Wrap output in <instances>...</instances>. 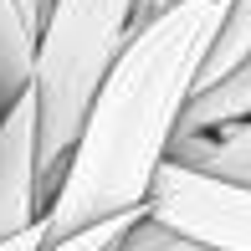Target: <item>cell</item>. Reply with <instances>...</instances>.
Returning <instances> with one entry per match:
<instances>
[{
  "mask_svg": "<svg viewBox=\"0 0 251 251\" xmlns=\"http://www.w3.org/2000/svg\"><path fill=\"white\" fill-rule=\"evenodd\" d=\"M231 0H175L154 10L118 51L108 82L82 118L67 179L47 205V246L118 210H139L154 195V175L169 159L185 102L195 98Z\"/></svg>",
  "mask_w": 251,
  "mask_h": 251,
  "instance_id": "cell-1",
  "label": "cell"
},
{
  "mask_svg": "<svg viewBox=\"0 0 251 251\" xmlns=\"http://www.w3.org/2000/svg\"><path fill=\"white\" fill-rule=\"evenodd\" d=\"M149 21V0H56L36 36V123H41V200H56L82 118L108 82L118 51Z\"/></svg>",
  "mask_w": 251,
  "mask_h": 251,
  "instance_id": "cell-2",
  "label": "cell"
},
{
  "mask_svg": "<svg viewBox=\"0 0 251 251\" xmlns=\"http://www.w3.org/2000/svg\"><path fill=\"white\" fill-rule=\"evenodd\" d=\"M149 210L221 251H251V190L246 185H226L215 175L164 159L154 175Z\"/></svg>",
  "mask_w": 251,
  "mask_h": 251,
  "instance_id": "cell-3",
  "label": "cell"
},
{
  "mask_svg": "<svg viewBox=\"0 0 251 251\" xmlns=\"http://www.w3.org/2000/svg\"><path fill=\"white\" fill-rule=\"evenodd\" d=\"M47 215L41 200V123L36 93H21L10 108H0V241Z\"/></svg>",
  "mask_w": 251,
  "mask_h": 251,
  "instance_id": "cell-4",
  "label": "cell"
},
{
  "mask_svg": "<svg viewBox=\"0 0 251 251\" xmlns=\"http://www.w3.org/2000/svg\"><path fill=\"white\" fill-rule=\"evenodd\" d=\"M169 159L200 175H215L226 185L251 190V118H226L210 128H179L169 144Z\"/></svg>",
  "mask_w": 251,
  "mask_h": 251,
  "instance_id": "cell-5",
  "label": "cell"
},
{
  "mask_svg": "<svg viewBox=\"0 0 251 251\" xmlns=\"http://www.w3.org/2000/svg\"><path fill=\"white\" fill-rule=\"evenodd\" d=\"M36 77V36L16 0H0V108H10Z\"/></svg>",
  "mask_w": 251,
  "mask_h": 251,
  "instance_id": "cell-6",
  "label": "cell"
},
{
  "mask_svg": "<svg viewBox=\"0 0 251 251\" xmlns=\"http://www.w3.org/2000/svg\"><path fill=\"white\" fill-rule=\"evenodd\" d=\"M241 62H251V0H231V10H226V21H221V36H215V47L205 56V67H200L195 93L215 87L221 77H231Z\"/></svg>",
  "mask_w": 251,
  "mask_h": 251,
  "instance_id": "cell-7",
  "label": "cell"
},
{
  "mask_svg": "<svg viewBox=\"0 0 251 251\" xmlns=\"http://www.w3.org/2000/svg\"><path fill=\"white\" fill-rule=\"evenodd\" d=\"M108 251H221V246H210V241H200V236L179 231V226L159 221L154 210H144V215H139V221H133Z\"/></svg>",
  "mask_w": 251,
  "mask_h": 251,
  "instance_id": "cell-8",
  "label": "cell"
},
{
  "mask_svg": "<svg viewBox=\"0 0 251 251\" xmlns=\"http://www.w3.org/2000/svg\"><path fill=\"white\" fill-rule=\"evenodd\" d=\"M144 210H149V205H139V210H118V215H108V221H93V226H82L77 236H67V241H51V246H41V251H108V246H113V241H118V236L144 215Z\"/></svg>",
  "mask_w": 251,
  "mask_h": 251,
  "instance_id": "cell-9",
  "label": "cell"
},
{
  "mask_svg": "<svg viewBox=\"0 0 251 251\" xmlns=\"http://www.w3.org/2000/svg\"><path fill=\"white\" fill-rule=\"evenodd\" d=\"M16 5H21V16H26L31 36H41V31H47V21H51V10H56V0H16Z\"/></svg>",
  "mask_w": 251,
  "mask_h": 251,
  "instance_id": "cell-10",
  "label": "cell"
},
{
  "mask_svg": "<svg viewBox=\"0 0 251 251\" xmlns=\"http://www.w3.org/2000/svg\"><path fill=\"white\" fill-rule=\"evenodd\" d=\"M164 5H175V0H149V16H154V10H164Z\"/></svg>",
  "mask_w": 251,
  "mask_h": 251,
  "instance_id": "cell-11",
  "label": "cell"
}]
</instances>
